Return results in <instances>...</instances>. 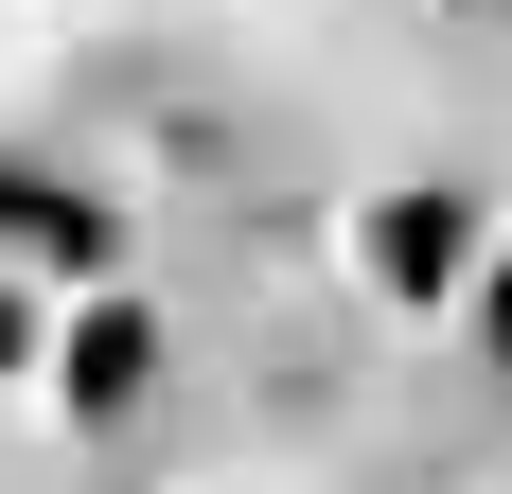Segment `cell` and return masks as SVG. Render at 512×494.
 <instances>
[{"label": "cell", "mask_w": 512, "mask_h": 494, "mask_svg": "<svg viewBox=\"0 0 512 494\" xmlns=\"http://www.w3.org/2000/svg\"><path fill=\"white\" fill-rule=\"evenodd\" d=\"M0 353H18V318H0Z\"/></svg>", "instance_id": "1"}]
</instances>
